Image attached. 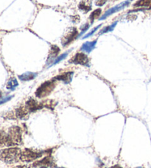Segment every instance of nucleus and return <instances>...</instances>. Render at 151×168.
<instances>
[{"mask_svg":"<svg viewBox=\"0 0 151 168\" xmlns=\"http://www.w3.org/2000/svg\"><path fill=\"white\" fill-rule=\"evenodd\" d=\"M111 168H122V167H119V165H115V166H113V167H111Z\"/></svg>","mask_w":151,"mask_h":168,"instance_id":"26","label":"nucleus"},{"mask_svg":"<svg viewBox=\"0 0 151 168\" xmlns=\"http://www.w3.org/2000/svg\"><path fill=\"white\" fill-rule=\"evenodd\" d=\"M131 2H132V0H126V1L120 3V4L116 5V6L110 8V9L108 10L107 11L105 12L103 15H102V16L100 19V20L105 19H106L108 16H110L111 15L114 14V13H117V12H119V11H120V10H123L125 8H126L127 6H128Z\"/></svg>","mask_w":151,"mask_h":168,"instance_id":"6","label":"nucleus"},{"mask_svg":"<svg viewBox=\"0 0 151 168\" xmlns=\"http://www.w3.org/2000/svg\"><path fill=\"white\" fill-rule=\"evenodd\" d=\"M25 107L27 108V110L29 111V112H33L39 110V109L44 108V103H38L36 100H35L33 98H30L29 100H27V103H26Z\"/></svg>","mask_w":151,"mask_h":168,"instance_id":"8","label":"nucleus"},{"mask_svg":"<svg viewBox=\"0 0 151 168\" xmlns=\"http://www.w3.org/2000/svg\"><path fill=\"white\" fill-rule=\"evenodd\" d=\"M136 168H143V167H136Z\"/></svg>","mask_w":151,"mask_h":168,"instance_id":"29","label":"nucleus"},{"mask_svg":"<svg viewBox=\"0 0 151 168\" xmlns=\"http://www.w3.org/2000/svg\"><path fill=\"white\" fill-rule=\"evenodd\" d=\"M55 86H56V83H55V80L46 81L44 84H41V86L38 88L37 90H36V97L39 98H43L48 96V95L50 94V93L53 91L54 89H55Z\"/></svg>","mask_w":151,"mask_h":168,"instance_id":"2","label":"nucleus"},{"mask_svg":"<svg viewBox=\"0 0 151 168\" xmlns=\"http://www.w3.org/2000/svg\"><path fill=\"white\" fill-rule=\"evenodd\" d=\"M36 75H37V74L36 73L28 72H26V73L21 74V75L19 76V78L22 81H28L34 79L35 77H36Z\"/></svg>","mask_w":151,"mask_h":168,"instance_id":"15","label":"nucleus"},{"mask_svg":"<svg viewBox=\"0 0 151 168\" xmlns=\"http://www.w3.org/2000/svg\"><path fill=\"white\" fill-rule=\"evenodd\" d=\"M41 156H42V153H41V152L35 151V150H29V149H25L21 153L20 159L23 162H29L40 158Z\"/></svg>","mask_w":151,"mask_h":168,"instance_id":"4","label":"nucleus"},{"mask_svg":"<svg viewBox=\"0 0 151 168\" xmlns=\"http://www.w3.org/2000/svg\"><path fill=\"white\" fill-rule=\"evenodd\" d=\"M101 9H96L91 13V15L89 16V20L91 22V23H93L94 21L100 17V14H101Z\"/></svg>","mask_w":151,"mask_h":168,"instance_id":"18","label":"nucleus"},{"mask_svg":"<svg viewBox=\"0 0 151 168\" xmlns=\"http://www.w3.org/2000/svg\"><path fill=\"white\" fill-rule=\"evenodd\" d=\"M13 96H9V97H6V98H2V99L0 100V105H2V104L6 103V102L9 101L10 100L12 99V98H13Z\"/></svg>","mask_w":151,"mask_h":168,"instance_id":"23","label":"nucleus"},{"mask_svg":"<svg viewBox=\"0 0 151 168\" xmlns=\"http://www.w3.org/2000/svg\"><path fill=\"white\" fill-rule=\"evenodd\" d=\"M117 22H114V23L112 24V25H109V26H107V27H104L103 29H102L101 31H100V33H99V35H102L104 33H108V32H110V31H112L113 30H114V28H115L116 25H117Z\"/></svg>","mask_w":151,"mask_h":168,"instance_id":"19","label":"nucleus"},{"mask_svg":"<svg viewBox=\"0 0 151 168\" xmlns=\"http://www.w3.org/2000/svg\"><path fill=\"white\" fill-rule=\"evenodd\" d=\"M78 37V32L75 27H71L63 35L61 39V44L63 46H68L74 39Z\"/></svg>","mask_w":151,"mask_h":168,"instance_id":"5","label":"nucleus"},{"mask_svg":"<svg viewBox=\"0 0 151 168\" xmlns=\"http://www.w3.org/2000/svg\"><path fill=\"white\" fill-rule=\"evenodd\" d=\"M108 0H97L95 4H96L97 6H102Z\"/></svg>","mask_w":151,"mask_h":168,"instance_id":"24","label":"nucleus"},{"mask_svg":"<svg viewBox=\"0 0 151 168\" xmlns=\"http://www.w3.org/2000/svg\"><path fill=\"white\" fill-rule=\"evenodd\" d=\"M53 159L50 156H46L42 160L39 161V162L34 163L33 165L37 167V166H53Z\"/></svg>","mask_w":151,"mask_h":168,"instance_id":"13","label":"nucleus"},{"mask_svg":"<svg viewBox=\"0 0 151 168\" xmlns=\"http://www.w3.org/2000/svg\"><path fill=\"white\" fill-rule=\"evenodd\" d=\"M68 54H69V53H68V52H67V53H63V54H62V55H60V56L57 57V58L55 60V61L53 62V64H52V65H55V64H57V63H59V62L61 61L62 60H63L64 58H67V55H68Z\"/></svg>","mask_w":151,"mask_h":168,"instance_id":"20","label":"nucleus"},{"mask_svg":"<svg viewBox=\"0 0 151 168\" xmlns=\"http://www.w3.org/2000/svg\"><path fill=\"white\" fill-rule=\"evenodd\" d=\"M8 136V146L18 145L22 142V131L18 126H13L9 129Z\"/></svg>","mask_w":151,"mask_h":168,"instance_id":"3","label":"nucleus"},{"mask_svg":"<svg viewBox=\"0 0 151 168\" xmlns=\"http://www.w3.org/2000/svg\"><path fill=\"white\" fill-rule=\"evenodd\" d=\"M18 81L17 80L14 78V77H12L8 81V84H7V89L10 90H14L15 88L18 86Z\"/></svg>","mask_w":151,"mask_h":168,"instance_id":"17","label":"nucleus"},{"mask_svg":"<svg viewBox=\"0 0 151 168\" xmlns=\"http://www.w3.org/2000/svg\"><path fill=\"white\" fill-rule=\"evenodd\" d=\"M97 44V41H86L82 45L81 50L83 52H85L86 53H90L92 50L94 49L95 45Z\"/></svg>","mask_w":151,"mask_h":168,"instance_id":"11","label":"nucleus"},{"mask_svg":"<svg viewBox=\"0 0 151 168\" xmlns=\"http://www.w3.org/2000/svg\"><path fill=\"white\" fill-rule=\"evenodd\" d=\"M15 168H29V167H27V166H19V167H16Z\"/></svg>","mask_w":151,"mask_h":168,"instance_id":"25","label":"nucleus"},{"mask_svg":"<svg viewBox=\"0 0 151 168\" xmlns=\"http://www.w3.org/2000/svg\"><path fill=\"white\" fill-rule=\"evenodd\" d=\"M72 76H73V72H67L65 73H63L60 75L56 76L55 79L58 80V81H63L65 84H69L72 81Z\"/></svg>","mask_w":151,"mask_h":168,"instance_id":"10","label":"nucleus"},{"mask_svg":"<svg viewBox=\"0 0 151 168\" xmlns=\"http://www.w3.org/2000/svg\"><path fill=\"white\" fill-rule=\"evenodd\" d=\"M69 63H74V64H79L83 66H88L89 63L88 56L83 53H78L74 56L69 60Z\"/></svg>","mask_w":151,"mask_h":168,"instance_id":"7","label":"nucleus"},{"mask_svg":"<svg viewBox=\"0 0 151 168\" xmlns=\"http://www.w3.org/2000/svg\"><path fill=\"white\" fill-rule=\"evenodd\" d=\"M100 27H101V25H98V26H97V27H94V30H91V32H90V33H88V34H86V36H84V37H83V39H87V38H88V37H90V36H92V35L94 34V33H96V31L97 30H98V29L99 28H100Z\"/></svg>","mask_w":151,"mask_h":168,"instance_id":"21","label":"nucleus"},{"mask_svg":"<svg viewBox=\"0 0 151 168\" xmlns=\"http://www.w3.org/2000/svg\"><path fill=\"white\" fill-rule=\"evenodd\" d=\"M136 8H146L151 9V0H139L134 4Z\"/></svg>","mask_w":151,"mask_h":168,"instance_id":"14","label":"nucleus"},{"mask_svg":"<svg viewBox=\"0 0 151 168\" xmlns=\"http://www.w3.org/2000/svg\"><path fill=\"white\" fill-rule=\"evenodd\" d=\"M88 27H89V25H88V24H86V25H84L83 26V27H81V33H80V35L78 36H82V35L85 32H86V30H88Z\"/></svg>","mask_w":151,"mask_h":168,"instance_id":"22","label":"nucleus"},{"mask_svg":"<svg viewBox=\"0 0 151 168\" xmlns=\"http://www.w3.org/2000/svg\"><path fill=\"white\" fill-rule=\"evenodd\" d=\"M0 146H8V136L2 131H0Z\"/></svg>","mask_w":151,"mask_h":168,"instance_id":"16","label":"nucleus"},{"mask_svg":"<svg viewBox=\"0 0 151 168\" xmlns=\"http://www.w3.org/2000/svg\"><path fill=\"white\" fill-rule=\"evenodd\" d=\"M60 168H63V167H60Z\"/></svg>","mask_w":151,"mask_h":168,"instance_id":"30","label":"nucleus"},{"mask_svg":"<svg viewBox=\"0 0 151 168\" xmlns=\"http://www.w3.org/2000/svg\"><path fill=\"white\" fill-rule=\"evenodd\" d=\"M41 168H48V167H46V166H42V167H41Z\"/></svg>","mask_w":151,"mask_h":168,"instance_id":"27","label":"nucleus"},{"mask_svg":"<svg viewBox=\"0 0 151 168\" xmlns=\"http://www.w3.org/2000/svg\"><path fill=\"white\" fill-rule=\"evenodd\" d=\"M60 53V48L58 47L56 45H53L51 46V49L50 50L49 55H48L47 58V63H52V62L55 61V60L56 59L57 57Z\"/></svg>","mask_w":151,"mask_h":168,"instance_id":"9","label":"nucleus"},{"mask_svg":"<svg viewBox=\"0 0 151 168\" xmlns=\"http://www.w3.org/2000/svg\"><path fill=\"white\" fill-rule=\"evenodd\" d=\"M2 98V92L0 91V98Z\"/></svg>","mask_w":151,"mask_h":168,"instance_id":"28","label":"nucleus"},{"mask_svg":"<svg viewBox=\"0 0 151 168\" xmlns=\"http://www.w3.org/2000/svg\"><path fill=\"white\" fill-rule=\"evenodd\" d=\"M78 8L84 13H88L91 10V2L90 0H82L78 5Z\"/></svg>","mask_w":151,"mask_h":168,"instance_id":"12","label":"nucleus"},{"mask_svg":"<svg viewBox=\"0 0 151 168\" xmlns=\"http://www.w3.org/2000/svg\"><path fill=\"white\" fill-rule=\"evenodd\" d=\"M22 151L19 148H8L0 151V160L5 163H15L20 159Z\"/></svg>","mask_w":151,"mask_h":168,"instance_id":"1","label":"nucleus"}]
</instances>
